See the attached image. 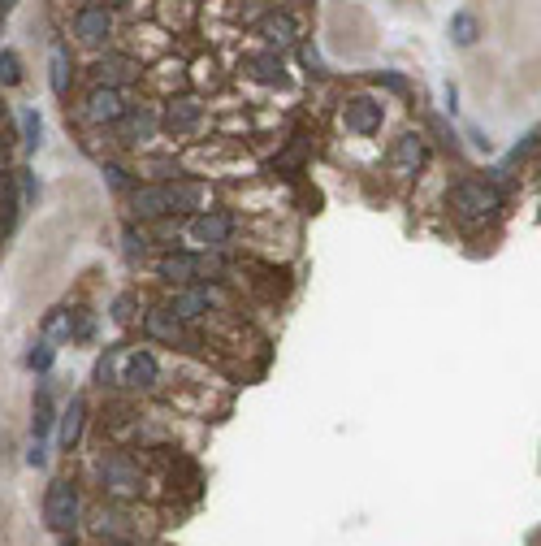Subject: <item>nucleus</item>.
Masks as SVG:
<instances>
[{"label": "nucleus", "mask_w": 541, "mask_h": 546, "mask_svg": "<svg viewBox=\"0 0 541 546\" xmlns=\"http://www.w3.org/2000/svg\"><path fill=\"white\" fill-rule=\"evenodd\" d=\"M446 200H451L455 221H464V226H485L507 208V195L494 178H459Z\"/></svg>", "instance_id": "nucleus-1"}, {"label": "nucleus", "mask_w": 541, "mask_h": 546, "mask_svg": "<svg viewBox=\"0 0 541 546\" xmlns=\"http://www.w3.org/2000/svg\"><path fill=\"white\" fill-rule=\"evenodd\" d=\"M87 520L100 542H148V516L135 512V503L104 499Z\"/></svg>", "instance_id": "nucleus-2"}, {"label": "nucleus", "mask_w": 541, "mask_h": 546, "mask_svg": "<svg viewBox=\"0 0 541 546\" xmlns=\"http://www.w3.org/2000/svg\"><path fill=\"white\" fill-rule=\"evenodd\" d=\"M96 477H100V490L104 499H122V503H135L148 481H143V468L130 451H104L100 464H96Z\"/></svg>", "instance_id": "nucleus-3"}, {"label": "nucleus", "mask_w": 541, "mask_h": 546, "mask_svg": "<svg viewBox=\"0 0 541 546\" xmlns=\"http://www.w3.org/2000/svg\"><path fill=\"white\" fill-rule=\"evenodd\" d=\"M161 360H156L152 347H117V364H113V386L117 390H135V395H143V390H156L161 386Z\"/></svg>", "instance_id": "nucleus-4"}, {"label": "nucleus", "mask_w": 541, "mask_h": 546, "mask_svg": "<svg viewBox=\"0 0 541 546\" xmlns=\"http://www.w3.org/2000/svg\"><path fill=\"white\" fill-rule=\"evenodd\" d=\"M117 31V9L104 5V0H87L70 13V35L78 48H91V52H104L109 39Z\"/></svg>", "instance_id": "nucleus-5"}, {"label": "nucleus", "mask_w": 541, "mask_h": 546, "mask_svg": "<svg viewBox=\"0 0 541 546\" xmlns=\"http://www.w3.org/2000/svg\"><path fill=\"white\" fill-rule=\"evenodd\" d=\"M78 520H83V494H78V481L57 477L44 490V525L52 533H74Z\"/></svg>", "instance_id": "nucleus-6"}, {"label": "nucleus", "mask_w": 541, "mask_h": 546, "mask_svg": "<svg viewBox=\"0 0 541 546\" xmlns=\"http://www.w3.org/2000/svg\"><path fill=\"white\" fill-rule=\"evenodd\" d=\"M425 165H429V135H425V130H403V135L390 143V152H386L390 178L394 182H412Z\"/></svg>", "instance_id": "nucleus-7"}, {"label": "nucleus", "mask_w": 541, "mask_h": 546, "mask_svg": "<svg viewBox=\"0 0 541 546\" xmlns=\"http://www.w3.org/2000/svg\"><path fill=\"white\" fill-rule=\"evenodd\" d=\"M143 78V61L135 52H122V48H104L96 52V65H91V83L100 87H135Z\"/></svg>", "instance_id": "nucleus-8"}, {"label": "nucleus", "mask_w": 541, "mask_h": 546, "mask_svg": "<svg viewBox=\"0 0 541 546\" xmlns=\"http://www.w3.org/2000/svg\"><path fill=\"white\" fill-rule=\"evenodd\" d=\"M221 304V295H217V286L213 282H195V286H178L174 295H169V312L182 321V325H200L213 317V308Z\"/></svg>", "instance_id": "nucleus-9"}, {"label": "nucleus", "mask_w": 541, "mask_h": 546, "mask_svg": "<svg viewBox=\"0 0 541 546\" xmlns=\"http://www.w3.org/2000/svg\"><path fill=\"white\" fill-rule=\"evenodd\" d=\"M342 126L351 130V135H364L373 139L381 135V126H386V104H381L377 96H368V91H351L347 100H342Z\"/></svg>", "instance_id": "nucleus-10"}, {"label": "nucleus", "mask_w": 541, "mask_h": 546, "mask_svg": "<svg viewBox=\"0 0 541 546\" xmlns=\"http://www.w3.org/2000/svg\"><path fill=\"white\" fill-rule=\"evenodd\" d=\"M208 117V104L191 91H178V96H165L161 104V130L165 135H195Z\"/></svg>", "instance_id": "nucleus-11"}, {"label": "nucleus", "mask_w": 541, "mask_h": 546, "mask_svg": "<svg viewBox=\"0 0 541 546\" xmlns=\"http://www.w3.org/2000/svg\"><path fill=\"white\" fill-rule=\"evenodd\" d=\"M187 234H191V243H200V247H226L234 234H239V217H234L230 208H200V213H191Z\"/></svg>", "instance_id": "nucleus-12"}, {"label": "nucleus", "mask_w": 541, "mask_h": 546, "mask_svg": "<svg viewBox=\"0 0 541 546\" xmlns=\"http://www.w3.org/2000/svg\"><path fill=\"white\" fill-rule=\"evenodd\" d=\"M126 91L122 87H100V83H91L87 87V96H83V122L87 126H100V130H109L117 126L126 117Z\"/></svg>", "instance_id": "nucleus-13"}, {"label": "nucleus", "mask_w": 541, "mask_h": 546, "mask_svg": "<svg viewBox=\"0 0 541 546\" xmlns=\"http://www.w3.org/2000/svg\"><path fill=\"white\" fill-rule=\"evenodd\" d=\"M126 208H130V221H135V226H156V221H169V217H174L165 182H148V187L126 191Z\"/></svg>", "instance_id": "nucleus-14"}, {"label": "nucleus", "mask_w": 541, "mask_h": 546, "mask_svg": "<svg viewBox=\"0 0 541 546\" xmlns=\"http://www.w3.org/2000/svg\"><path fill=\"white\" fill-rule=\"evenodd\" d=\"M252 31H256V39H265V48H290V44H299V18H295L290 9H282V5H269V9L252 22Z\"/></svg>", "instance_id": "nucleus-15"}, {"label": "nucleus", "mask_w": 541, "mask_h": 546, "mask_svg": "<svg viewBox=\"0 0 541 546\" xmlns=\"http://www.w3.org/2000/svg\"><path fill=\"white\" fill-rule=\"evenodd\" d=\"M122 135L126 148H143V143H152V135L161 130V109H152V104H139V109H126V117L117 126H109Z\"/></svg>", "instance_id": "nucleus-16"}, {"label": "nucleus", "mask_w": 541, "mask_h": 546, "mask_svg": "<svg viewBox=\"0 0 541 546\" xmlns=\"http://www.w3.org/2000/svg\"><path fill=\"white\" fill-rule=\"evenodd\" d=\"M48 87L61 104L70 100V91H74V57L61 35H52V44H48Z\"/></svg>", "instance_id": "nucleus-17"}, {"label": "nucleus", "mask_w": 541, "mask_h": 546, "mask_svg": "<svg viewBox=\"0 0 541 546\" xmlns=\"http://www.w3.org/2000/svg\"><path fill=\"white\" fill-rule=\"evenodd\" d=\"M143 334H148L152 343H161V347H187L191 343L187 325H182L169 308H148V312H143Z\"/></svg>", "instance_id": "nucleus-18"}, {"label": "nucleus", "mask_w": 541, "mask_h": 546, "mask_svg": "<svg viewBox=\"0 0 541 546\" xmlns=\"http://www.w3.org/2000/svg\"><path fill=\"white\" fill-rule=\"evenodd\" d=\"M243 74L252 78L260 87H286L290 74H286V61L277 48H265V52H252V57H243Z\"/></svg>", "instance_id": "nucleus-19"}, {"label": "nucleus", "mask_w": 541, "mask_h": 546, "mask_svg": "<svg viewBox=\"0 0 541 546\" xmlns=\"http://www.w3.org/2000/svg\"><path fill=\"white\" fill-rule=\"evenodd\" d=\"M169 187V208H174V213H200V208H208V187L200 178H169L165 182Z\"/></svg>", "instance_id": "nucleus-20"}, {"label": "nucleus", "mask_w": 541, "mask_h": 546, "mask_svg": "<svg viewBox=\"0 0 541 546\" xmlns=\"http://www.w3.org/2000/svg\"><path fill=\"white\" fill-rule=\"evenodd\" d=\"M83 429H87V399L74 395L70 403H65V412L57 416V442H61V451H74L78 442H83Z\"/></svg>", "instance_id": "nucleus-21"}, {"label": "nucleus", "mask_w": 541, "mask_h": 546, "mask_svg": "<svg viewBox=\"0 0 541 546\" xmlns=\"http://www.w3.org/2000/svg\"><path fill=\"white\" fill-rule=\"evenodd\" d=\"M312 148H316V139L308 135V130H295L286 148H282V152H277L273 161H269V169H273V174H299L303 161H308V156H312Z\"/></svg>", "instance_id": "nucleus-22"}, {"label": "nucleus", "mask_w": 541, "mask_h": 546, "mask_svg": "<svg viewBox=\"0 0 541 546\" xmlns=\"http://www.w3.org/2000/svg\"><path fill=\"white\" fill-rule=\"evenodd\" d=\"M52 434H57V403H52V386H39L31 403V442H48Z\"/></svg>", "instance_id": "nucleus-23"}, {"label": "nucleus", "mask_w": 541, "mask_h": 546, "mask_svg": "<svg viewBox=\"0 0 541 546\" xmlns=\"http://www.w3.org/2000/svg\"><path fill=\"white\" fill-rule=\"evenodd\" d=\"M156 22H161L165 31H187L195 22V0H161V5H156Z\"/></svg>", "instance_id": "nucleus-24"}, {"label": "nucleus", "mask_w": 541, "mask_h": 546, "mask_svg": "<svg viewBox=\"0 0 541 546\" xmlns=\"http://www.w3.org/2000/svg\"><path fill=\"white\" fill-rule=\"evenodd\" d=\"M446 31H451L455 48H477L481 44V22H477V13H468V9H455L451 22H446Z\"/></svg>", "instance_id": "nucleus-25"}, {"label": "nucleus", "mask_w": 541, "mask_h": 546, "mask_svg": "<svg viewBox=\"0 0 541 546\" xmlns=\"http://www.w3.org/2000/svg\"><path fill=\"white\" fill-rule=\"evenodd\" d=\"M18 130H22V148L26 152H39V143H44V113H39L35 104L18 109Z\"/></svg>", "instance_id": "nucleus-26"}, {"label": "nucleus", "mask_w": 541, "mask_h": 546, "mask_svg": "<svg viewBox=\"0 0 541 546\" xmlns=\"http://www.w3.org/2000/svg\"><path fill=\"white\" fill-rule=\"evenodd\" d=\"M26 83V61L18 48H0V91H13Z\"/></svg>", "instance_id": "nucleus-27"}, {"label": "nucleus", "mask_w": 541, "mask_h": 546, "mask_svg": "<svg viewBox=\"0 0 541 546\" xmlns=\"http://www.w3.org/2000/svg\"><path fill=\"white\" fill-rule=\"evenodd\" d=\"M44 338L52 347L57 343H74V330H70V308H52L44 317Z\"/></svg>", "instance_id": "nucleus-28"}, {"label": "nucleus", "mask_w": 541, "mask_h": 546, "mask_svg": "<svg viewBox=\"0 0 541 546\" xmlns=\"http://www.w3.org/2000/svg\"><path fill=\"white\" fill-rule=\"evenodd\" d=\"M52 364H57V347L48 343V338H39V343H31V351H26V369L31 373H52Z\"/></svg>", "instance_id": "nucleus-29"}, {"label": "nucleus", "mask_w": 541, "mask_h": 546, "mask_svg": "<svg viewBox=\"0 0 541 546\" xmlns=\"http://www.w3.org/2000/svg\"><path fill=\"white\" fill-rule=\"evenodd\" d=\"M299 61H303V70H308L312 78H329V65L321 57V48H316V39H299Z\"/></svg>", "instance_id": "nucleus-30"}, {"label": "nucleus", "mask_w": 541, "mask_h": 546, "mask_svg": "<svg viewBox=\"0 0 541 546\" xmlns=\"http://www.w3.org/2000/svg\"><path fill=\"white\" fill-rule=\"evenodd\" d=\"M122 247H126V256L135 260V256H148L152 252V234L148 230H135V221L122 230Z\"/></svg>", "instance_id": "nucleus-31"}, {"label": "nucleus", "mask_w": 541, "mask_h": 546, "mask_svg": "<svg viewBox=\"0 0 541 546\" xmlns=\"http://www.w3.org/2000/svg\"><path fill=\"white\" fill-rule=\"evenodd\" d=\"M100 174H104V182H109L113 191H135V174H130L126 165H117V161H100Z\"/></svg>", "instance_id": "nucleus-32"}, {"label": "nucleus", "mask_w": 541, "mask_h": 546, "mask_svg": "<svg viewBox=\"0 0 541 546\" xmlns=\"http://www.w3.org/2000/svg\"><path fill=\"white\" fill-rule=\"evenodd\" d=\"M373 83H377V87H386L390 96H399V100H412V83H407V78H403L399 70H377V74H373Z\"/></svg>", "instance_id": "nucleus-33"}, {"label": "nucleus", "mask_w": 541, "mask_h": 546, "mask_svg": "<svg viewBox=\"0 0 541 546\" xmlns=\"http://www.w3.org/2000/svg\"><path fill=\"white\" fill-rule=\"evenodd\" d=\"M39 191H44V187H39L35 169H18V195H22V204H26V208H31V204L39 200Z\"/></svg>", "instance_id": "nucleus-34"}, {"label": "nucleus", "mask_w": 541, "mask_h": 546, "mask_svg": "<svg viewBox=\"0 0 541 546\" xmlns=\"http://www.w3.org/2000/svg\"><path fill=\"white\" fill-rule=\"evenodd\" d=\"M425 135L438 139V148H446V152H459L455 130H446V126H442V117H429V130H425Z\"/></svg>", "instance_id": "nucleus-35"}, {"label": "nucleus", "mask_w": 541, "mask_h": 546, "mask_svg": "<svg viewBox=\"0 0 541 546\" xmlns=\"http://www.w3.org/2000/svg\"><path fill=\"white\" fill-rule=\"evenodd\" d=\"M130 312H135V295H122V299H113V321H117V325L135 321V317H130Z\"/></svg>", "instance_id": "nucleus-36"}, {"label": "nucleus", "mask_w": 541, "mask_h": 546, "mask_svg": "<svg viewBox=\"0 0 541 546\" xmlns=\"http://www.w3.org/2000/svg\"><path fill=\"white\" fill-rule=\"evenodd\" d=\"M26 464H31V468H44V464H48V442H31V451H26Z\"/></svg>", "instance_id": "nucleus-37"}, {"label": "nucleus", "mask_w": 541, "mask_h": 546, "mask_svg": "<svg viewBox=\"0 0 541 546\" xmlns=\"http://www.w3.org/2000/svg\"><path fill=\"white\" fill-rule=\"evenodd\" d=\"M0 174H9V135L0 130Z\"/></svg>", "instance_id": "nucleus-38"}, {"label": "nucleus", "mask_w": 541, "mask_h": 546, "mask_svg": "<svg viewBox=\"0 0 541 546\" xmlns=\"http://www.w3.org/2000/svg\"><path fill=\"white\" fill-rule=\"evenodd\" d=\"M446 113H459V91H455V83H446Z\"/></svg>", "instance_id": "nucleus-39"}, {"label": "nucleus", "mask_w": 541, "mask_h": 546, "mask_svg": "<svg viewBox=\"0 0 541 546\" xmlns=\"http://www.w3.org/2000/svg\"><path fill=\"white\" fill-rule=\"evenodd\" d=\"M104 546H148V542H104Z\"/></svg>", "instance_id": "nucleus-40"}, {"label": "nucleus", "mask_w": 541, "mask_h": 546, "mask_svg": "<svg viewBox=\"0 0 541 546\" xmlns=\"http://www.w3.org/2000/svg\"><path fill=\"white\" fill-rule=\"evenodd\" d=\"M104 5H113V9H117V5H130V0H104Z\"/></svg>", "instance_id": "nucleus-41"}, {"label": "nucleus", "mask_w": 541, "mask_h": 546, "mask_svg": "<svg viewBox=\"0 0 541 546\" xmlns=\"http://www.w3.org/2000/svg\"><path fill=\"white\" fill-rule=\"evenodd\" d=\"M0 122H5V100H0Z\"/></svg>", "instance_id": "nucleus-42"}, {"label": "nucleus", "mask_w": 541, "mask_h": 546, "mask_svg": "<svg viewBox=\"0 0 541 546\" xmlns=\"http://www.w3.org/2000/svg\"><path fill=\"white\" fill-rule=\"evenodd\" d=\"M0 31H5V18H0Z\"/></svg>", "instance_id": "nucleus-43"}, {"label": "nucleus", "mask_w": 541, "mask_h": 546, "mask_svg": "<svg viewBox=\"0 0 541 546\" xmlns=\"http://www.w3.org/2000/svg\"><path fill=\"white\" fill-rule=\"evenodd\" d=\"M61 546H74V542H61Z\"/></svg>", "instance_id": "nucleus-44"}, {"label": "nucleus", "mask_w": 541, "mask_h": 546, "mask_svg": "<svg viewBox=\"0 0 541 546\" xmlns=\"http://www.w3.org/2000/svg\"><path fill=\"white\" fill-rule=\"evenodd\" d=\"M78 5H87V0H78Z\"/></svg>", "instance_id": "nucleus-45"}]
</instances>
